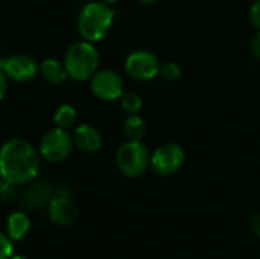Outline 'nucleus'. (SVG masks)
<instances>
[{
  "mask_svg": "<svg viewBox=\"0 0 260 259\" xmlns=\"http://www.w3.org/2000/svg\"><path fill=\"white\" fill-rule=\"evenodd\" d=\"M41 156L29 140L12 137L0 147V176L11 185H27L38 177Z\"/></svg>",
  "mask_w": 260,
  "mask_h": 259,
  "instance_id": "obj_1",
  "label": "nucleus"
},
{
  "mask_svg": "<svg viewBox=\"0 0 260 259\" xmlns=\"http://www.w3.org/2000/svg\"><path fill=\"white\" fill-rule=\"evenodd\" d=\"M114 21V11L104 2H87L76 20V27L82 40L98 43L107 37Z\"/></svg>",
  "mask_w": 260,
  "mask_h": 259,
  "instance_id": "obj_2",
  "label": "nucleus"
},
{
  "mask_svg": "<svg viewBox=\"0 0 260 259\" xmlns=\"http://www.w3.org/2000/svg\"><path fill=\"white\" fill-rule=\"evenodd\" d=\"M69 79L76 82L88 81L96 72L99 66V52L94 43L81 40L69 46L62 60Z\"/></svg>",
  "mask_w": 260,
  "mask_h": 259,
  "instance_id": "obj_3",
  "label": "nucleus"
},
{
  "mask_svg": "<svg viewBox=\"0 0 260 259\" xmlns=\"http://www.w3.org/2000/svg\"><path fill=\"white\" fill-rule=\"evenodd\" d=\"M116 165L122 176L137 179L151 165V156L142 140H126L116 153Z\"/></svg>",
  "mask_w": 260,
  "mask_h": 259,
  "instance_id": "obj_4",
  "label": "nucleus"
},
{
  "mask_svg": "<svg viewBox=\"0 0 260 259\" xmlns=\"http://www.w3.org/2000/svg\"><path fill=\"white\" fill-rule=\"evenodd\" d=\"M73 139L69 130L53 127L49 131H46L40 142H38V151L43 160L49 163H62L67 160L73 151Z\"/></svg>",
  "mask_w": 260,
  "mask_h": 259,
  "instance_id": "obj_5",
  "label": "nucleus"
},
{
  "mask_svg": "<svg viewBox=\"0 0 260 259\" xmlns=\"http://www.w3.org/2000/svg\"><path fill=\"white\" fill-rule=\"evenodd\" d=\"M49 218L53 224L67 227L72 226L78 218V206L72 198L69 188H59L55 191L49 206H47Z\"/></svg>",
  "mask_w": 260,
  "mask_h": 259,
  "instance_id": "obj_6",
  "label": "nucleus"
},
{
  "mask_svg": "<svg viewBox=\"0 0 260 259\" xmlns=\"http://www.w3.org/2000/svg\"><path fill=\"white\" fill-rule=\"evenodd\" d=\"M0 69L9 81L17 84L29 82L38 75L37 61L26 53H12L0 60Z\"/></svg>",
  "mask_w": 260,
  "mask_h": 259,
  "instance_id": "obj_7",
  "label": "nucleus"
},
{
  "mask_svg": "<svg viewBox=\"0 0 260 259\" xmlns=\"http://www.w3.org/2000/svg\"><path fill=\"white\" fill-rule=\"evenodd\" d=\"M90 90L101 101H116L123 95V79L114 70H98L90 78Z\"/></svg>",
  "mask_w": 260,
  "mask_h": 259,
  "instance_id": "obj_8",
  "label": "nucleus"
},
{
  "mask_svg": "<svg viewBox=\"0 0 260 259\" xmlns=\"http://www.w3.org/2000/svg\"><path fill=\"white\" fill-rule=\"evenodd\" d=\"M184 159H186V154L180 145L166 143V145L158 147L152 153L151 166L158 176L168 177V176H172L181 169Z\"/></svg>",
  "mask_w": 260,
  "mask_h": 259,
  "instance_id": "obj_9",
  "label": "nucleus"
},
{
  "mask_svg": "<svg viewBox=\"0 0 260 259\" xmlns=\"http://www.w3.org/2000/svg\"><path fill=\"white\" fill-rule=\"evenodd\" d=\"M160 63L149 50H136L125 60V72L136 81H151L158 75Z\"/></svg>",
  "mask_w": 260,
  "mask_h": 259,
  "instance_id": "obj_10",
  "label": "nucleus"
},
{
  "mask_svg": "<svg viewBox=\"0 0 260 259\" xmlns=\"http://www.w3.org/2000/svg\"><path fill=\"white\" fill-rule=\"evenodd\" d=\"M55 189L44 180H32L21 194V205L27 211H41L49 206Z\"/></svg>",
  "mask_w": 260,
  "mask_h": 259,
  "instance_id": "obj_11",
  "label": "nucleus"
},
{
  "mask_svg": "<svg viewBox=\"0 0 260 259\" xmlns=\"http://www.w3.org/2000/svg\"><path fill=\"white\" fill-rule=\"evenodd\" d=\"M73 145L82 153H96L102 148V133L91 124H81L73 128Z\"/></svg>",
  "mask_w": 260,
  "mask_h": 259,
  "instance_id": "obj_12",
  "label": "nucleus"
},
{
  "mask_svg": "<svg viewBox=\"0 0 260 259\" xmlns=\"http://www.w3.org/2000/svg\"><path fill=\"white\" fill-rule=\"evenodd\" d=\"M38 73L41 75V78L44 81H47L49 84L53 85H59L64 84L69 79L66 66L62 61L56 60V58H46L38 64Z\"/></svg>",
  "mask_w": 260,
  "mask_h": 259,
  "instance_id": "obj_13",
  "label": "nucleus"
},
{
  "mask_svg": "<svg viewBox=\"0 0 260 259\" xmlns=\"http://www.w3.org/2000/svg\"><path fill=\"white\" fill-rule=\"evenodd\" d=\"M30 231V218L23 211L12 212L6 220V234L12 241L23 240Z\"/></svg>",
  "mask_w": 260,
  "mask_h": 259,
  "instance_id": "obj_14",
  "label": "nucleus"
},
{
  "mask_svg": "<svg viewBox=\"0 0 260 259\" xmlns=\"http://www.w3.org/2000/svg\"><path fill=\"white\" fill-rule=\"evenodd\" d=\"M76 118H78L76 108L72 104H61L53 113V124H55V127L69 130V128L75 127Z\"/></svg>",
  "mask_w": 260,
  "mask_h": 259,
  "instance_id": "obj_15",
  "label": "nucleus"
},
{
  "mask_svg": "<svg viewBox=\"0 0 260 259\" xmlns=\"http://www.w3.org/2000/svg\"><path fill=\"white\" fill-rule=\"evenodd\" d=\"M146 131L145 121L136 113L129 114L123 122V134L128 140H142Z\"/></svg>",
  "mask_w": 260,
  "mask_h": 259,
  "instance_id": "obj_16",
  "label": "nucleus"
},
{
  "mask_svg": "<svg viewBox=\"0 0 260 259\" xmlns=\"http://www.w3.org/2000/svg\"><path fill=\"white\" fill-rule=\"evenodd\" d=\"M120 107L123 111H126L128 114H136L140 111L143 102L140 95H137L136 92H123V95L120 96Z\"/></svg>",
  "mask_w": 260,
  "mask_h": 259,
  "instance_id": "obj_17",
  "label": "nucleus"
},
{
  "mask_svg": "<svg viewBox=\"0 0 260 259\" xmlns=\"http://www.w3.org/2000/svg\"><path fill=\"white\" fill-rule=\"evenodd\" d=\"M158 75L166 79V81H175L181 76V69L177 63L174 61H166L163 64H160V70Z\"/></svg>",
  "mask_w": 260,
  "mask_h": 259,
  "instance_id": "obj_18",
  "label": "nucleus"
},
{
  "mask_svg": "<svg viewBox=\"0 0 260 259\" xmlns=\"http://www.w3.org/2000/svg\"><path fill=\"white\" fill-rule=\"evenodd\" d=\"M17 197V186L11 185L9 182H6L2 176H0V202L2 203H8L15 200Z\"/></svg>",
  "mask_w": 260,
  "mask_h": 259,
  "instance_id": "obj_19",
  "label": "nucleus"
},
{
  "mask_svg": "<svg viewBox=\"0 0 260 259\" xmlns=\"http://www.w3.org/2000/svg\"><path fill=\"white\" fill-rule=\"evenodd\" d=\"M14 255V241L8 234L0 232V259H9Z\"/></svg>",
  "mask_w": 260,
  "mask_h": 259,
  "instance_id": "obj_20",
  "label": "nucleus"
},
{
  "mask_svg": "<svg viewBox=\"0 0 260 259\" xmlns=\"http://www.w3.org/2000/svg\"><path fill=\"white\" fill-rule=\"evenodd\" d=\"M250 20L253 23V26L260 31V0H256L251 8H250Z\"/></svg>",
  "mask_w": 260,
  "mask_h": 259,
  "instance_id": "obj_21",
  "label": "nucleus"
},
{
  "mask_svg": "<svg viewBox=\"0 0 260 259\" xmlns=\"http://www.w3.org/2000/svg\"><path fill=\"white\" fill-rule=\"evenodd\" d=\"M250 52L254 58L260 60V31H257L250 40Z\"/></svg>",
  "mask_w": 260,
  "mask_h": 259,
  "instance_id": "obj_22",
  "label": "nucleus"
},
{
  "mask_svg": "<svg viewBox=\"0 0 260 259\" xmlns=\"http://www.w3.org/2000/svg\"><path fill=\"white\" fill-rule=\"evenodd\" d=\"M8 84H9V79L6 78V75L0 69V102L5 99V96L8 93Z\"/></svg>",
  "mask_w": 260,
  "mask_h": 259,
  "instance_id": "obj_23",
  "label": "nucleus"
},
{
  "mask_svg": "<svg viewBox=\"0 0 260 259\" xmlns=\"http://www.w3.org/2000/svg\"><path fill=\"white\" fill-rule=\"evenodd\" d=\"M251 229L256 234V237L260 238V212H256L251 218Z\"/></svg>",
  "mask_w": 260,
  "mask_h": 259,
  "instance_id": "obj_24",
  "label": "nucleus"
},
{
  "mask_svg": "<svg viewBox=\"0 0 260 259\" xmlns=\"http://www.w3.org/2000/svg\"><path fill=\"white\" fill-rule=\"evenodd\" d=\"M101 2H104V3H107V5H110V6H111V5L117 3L119 0H101Z\"/></svg>",
  "mask_w": 260,
  "mask_h": 259,
  "instance_id": "obj_25",
  "label": "nucleus"
},
{
  "mask_svg": "<svg viewBox=\"0 0 260 259\" xmlns=\"http://www.w3.org/2000/svg\"><path fill=\"white\" fill-rule=\"evenodd\" d=\"M139 2H142V3H145V5H152V3H155L157 0H139Z\"/></svg>",
  "mask_w": 260,
  "mask_h": 259,
  "instance_id": "obj_26",
  "label": "nucleus"
},
{
  "mask_svg": "<svg viewBox=\"0 0 260 259\" xmlns=\"http://www.w3.org/2000/svg\"><path fill=\"white\" fill-rule=\"evenodd\" d=\"M9 259H29V258H26V256H21V255H12V256H11Z\"/></svg>",
  "mask_w": 260,
  "mask_h": 259,
  "instance_id": "obj_27",
  "label": "nucleus"
}]
</instances>
